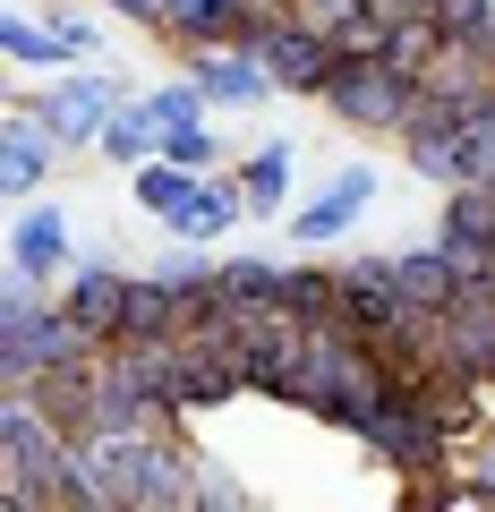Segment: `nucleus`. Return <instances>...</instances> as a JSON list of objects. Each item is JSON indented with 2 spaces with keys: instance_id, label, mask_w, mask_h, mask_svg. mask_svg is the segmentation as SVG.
Listing matches in <instances>:
<instances>
[{
  "instance_id": "obj_21",
  "label": "nucleus",
  "mask_w": 495,
  "mask_h": 512,
  "mask_svg": "<svg viewBox=\"0 0 495 512\" xmlns=\"http://www.w3.org/2000/svg\"><path fill=\"white\" fill-rule=\"evenodd\" d=\"M291 137H265V146H248V154H239V188H248V214H257V222H274V214H291Z\"/></svg>"
},
{
  "instance_id": "obj_30",
  "label": "nucleus",
  "mask_w": 495,
  "mask_h": 512,
  "mask_svg": "<svg viewBox=\"0 0 495 512\" xmlns=\"http://www.w3.org/2000/svg\"><path fill=\"white\" fill-rule=\"evenodd\" d=\"M94 9H111V18L146 26V35H163V26H171V0H94Z\"/></svg>"
},
{
  "instance_id": "obj_34",
  "label": "nucleus",
  "mask_w": 495,
  "mask_h": 512,
  "mask_svg": "<svg viewBox=\"0 0 495 512\" xmlns=\"http://www.w3.org/2000/svg\"><path fill=\"white\" fill-rule=\"evenodd\" d=\"M257 9H291V0H257Z\"/></svg>"
},
{
  "instance_id": "obj_16",
  "label": "nucleus",
  "mask_w": 495,
  "mask_h": 512,
  "mask_svg": "<svg viewBox=\"0 0 495 512\" xmlns=\"http://www.w3.org/2000/svg\"><path fill=\"white\" fill-rule=\"evenodd\" d=\"M60 308H69L94 342H120V333H129V274H120L111 256H86V265L60 282Z\"/></svg>"
},
{
  "instance_id": "obj_8",
  "label": "nucleus",
  "mask_w": 495,
  "mask_h": 512,
  "mask_svg": "<svg viewBox=\"0 0 495 512\" xmlns=\"http://www.w3.org/2000/svg\"><path fill=\"white\" fill-rule=\"evenodd\" d=\"M0 52H9V69H86V60H103V35L86 18H26V9H9L0 18Z\"/></svg>"
},
{
  "instance_id": "obj_33",
  "label": "nucleus",
  "mask_w": 495,
  "mask_h": 512,
  "mask_svg": "<svg viewBox=\"0 0 495 512\" xmlns=\"http://www.w3.org/2000/svg\"><path fill=\"white\" fill-rule=\"evenodd\" d=\"M333 52H385V26H376V18H350L342 35H333Z\"/></svg>"
},
{
  "instance_id": "obj_26",
  "label": "nucleus",
  "mask_w": 495,
  "mask_h": 512,
  "mask_svg": "<svg viewBox=\"0 0 495 512\" xmlns=\"http://www.w3.org/2000/svg\"><path fill=\"white\" fill-rule=\"evenodd\" d=\"M282 308H291L299 325L342 316V265H291V274H282Z\"/></svg>"
},
{
  "instance_id": "obj_5",
  "label": "nucleus",
  "mask_w": 495,
  "mask_h": 512,
  "mask_svg": "<svg viewBox=\"0 0 495 512\" xmlns=\"http://www.w3.org/2000/svg\"><path fill=\"white\" fill-rule=\"evenodd\" d=\"M18 94L35 103V120L52 128L69 154H86L94 137H103V120L129 103V77H111V69L86 60V69H52V86H18Z\"/></svg>"
},
{
  "instance_id": "obj_24",
  "label": "nucleus",
  "mask_w": 495,
  "mask_h": 512,
  "mask_svg": "<svg viewBox=\"0 0 495 512\" xmlns=\"http://www.w3.org/2000/svg\"><path fill=\"white\" fill-rule=\"evenodd\" d=\"M282 274L291 265H274V256H222L214 299H231V308H282Z\"/></svg>"
},
{
  "instance_id": "obj_18",
  "label": "nucleus",
  "mask_w": 495,
  "mask_h": 512,
  "mask_svg": "<svg viewBox=\"0 0 495 512\" xmlns=\"http://www.w3.org/2000/svg\"><path fill=\"white\" fill-rule=\"evenodd\" d=\"M26 393H35L69 436H94V419H103V350H94V359H69V367H43Z\"/></svg>"
},
{
  "instance_id": "obj_9",
  "label": "nucleus",
  "mask_w": 495,
  "mask_h": 512,
  "mask_svg": "<svg viewBox=\"0 0 495 512\" xmlns=\"http://www.w3.org/2000/svg\"><path fill=\"white\" fill-rule=\"evenodd\" d=\"M180 69L197 77L205 94H214V111H265V103L282 94V86H274V69H265L248 43H188Z\"/></svg>"
},
{
  "instance_id": "obj_23",
  "label": "nucleus",
  "mask_w": 495,
  "mask_h": 512,
  "mask_svg": "<svg viewBox=\"0 0 495 512\" xmlns=\"http://www.w3.org/2000/svg\"><path fill=\"white\" fill-rule=\"evenodd\" d=\"M94 154H103V163H120V171H137V163H154V154H163V120H154V103H146V94H129V103H120V111L103 120Z\"/></svg>"
},
{
  "instance_id": "obj_29",
  "label": "nucleus",
  "mask_w": 495,
  "mask_h": 512,
  "mask_svg": "<svg viewBox=\"0 0 495 512\" xmlns=\"http://www.w3.org/2000/svg\"><path fill=\"white\" fill-rule=\"evenodd\" d=\"M197 504H214V512H239L248 495H239V478H222L214 461H197Z\"/></svg>"
},
{
  "instance_id": "obj_1",
  "label": "nucleus",
  "mask_w": 495,
  "mask_h": 512,
  "mask_svg": "<svg viewBox=\"0 0 495 512\" xmlns=\"http://www.w3.org/2000/svg\"><path fill=\"white\" fill-rule=\"evenodd\" d=\"M402 393V376H393V359L367 333H350L342 316H325V325H308V359H299V393L291 410H308V419L342 427V436H367V419Z\"/></svg>"
},
{
  "instance_id": "obj_4",
  "label": "nucleus",
  "mask_w": 495,
  "mask_h": 512,
  "mask_svg": "<svg viewBox=\"0 0 495 512\" xmlns=\"http://www.w3.org/2000/svg\"><path fill=\"white\" fill-rule=\"evenodd\" d=\"M359 444L385 461L402 487H419V478H444V470H453V453H461L453 427L436 419V402H427V393H393V402L367 419V436H359Z\"/></svg>"
},
{
  "instance_id": "obj_22",
  "label": "nucleus",
  "mask_w": 495,
  "mask_h": 512,
  "mask_svg": "<svg viewBox=\"0 0 495 512\" xmlns=\"http://www.w3.org/2000/svg\"><path fill=\"white\" fill-rule=\"evenodd\" d=\"M393 274H402V291H410V308H419V316H444L461 299V282H470L436 239H427V248H402V256H393Z\"/></svg>"
},
{
  "instance_id": "obj_6",
  "label": "nucleus",
  "mask_w": 495,
  "mask_h": 512,
  "mask_svg": "<svg viewBox=\"0 0 495 512\" xmlns=\"http://www.w3.org/2000/svg\"><path fill=\"white\" fill-rule=\"evenodd\" d=\"M248 52H257L265 69H274V86H282V94H308V103L325 94L333 60H342V52H333V35L299 26L291 9H274V18H257V26H248Z\"/></svg>"
},
{
  "instance_id": "obj_11",
  "label": "nucleus",
  "mask_w": 495,
  "mask_h": 512,
  "mask_svg": "<svg viewBox=\"0 0 495 512\" xmlns=\"http://www.w3.org/2000/svg\"><path fill=\"white\" fill-rule=\"evenodd\" d=\"M60 154H69V146L35 120V103H26V94H9V111H0V188H9L18 205H35L43 180L60 171Z\"/></svg>"
},
{
  "instance_id": "obj_32",
  "label": "nucleus",
  "mask_w": 495,
  "mask_h": 512,
  "mask_svg": "<svg viewBox=\"0 0 495 512\" xmlns=\"http://www.w3.org/2000/svg\"><path fill=\"white\" fill-rule=\"evenodd\" d=\"M376 26H410V18H436V0H367Z\"/></svg>"
},
{
  "instance_id": "obj_14",
  "label": "nucleus",
  "mask_w": 495,
  "mask_h": 512,
  "mask_svg": "<svg viewBox=\"0 0 495 512\" xmlns=\"http://www.w3.org/2000/svg\"><path fill=\"white\" fill-rule=\"evenodd\" d=\"M9 265H26L35 282H69L86 256H77V231H69V214L60 205H18V222H9Z\"/></svg>"
},
{
  "instance_id": "obj_15",
  "label": "nucleus",
  "mask_w": 495,
  "mask_h": 512,
  "mask_svg": "<svg viewBox=\"0 0 495 512\" xmlns=\"http://www.w3.org/2000/svg\"><path fill=\"white\" fill-rule=\"evenodd\" d=\"M436 248L453 256L461 274H478L495 256V180H461L444 188V214H436Z\"/></svg>"
},
{
  "instance_id": "obj_27",
  "label": "nucleus",
  "mask_w": 495,
  "mask_h": 512,
  "mask_svg": "<svg viewBox=\"0 0 495 512\" xmlns=\"http://www.w3.org/2000/svg\"><path fill=\"white\" fill-rule=\"evenodd\" d=\"M444 43H495V0H436Z\"/></svg>"
},
{
  "instance_id": "obj_3",
  "label": "nucleus",
  "mask_w": 495,
  "mask_h": 512,
  "mask_svg": "<svg viewBox=\"0 0 495 512\" xmlns=\"http://www.w3.org/2000/svg\"><path fill=\"white\" fill-rule=\"evenodd\" d=\"M94 350H111V342H94V333L60 308V291L43 299V308H9V316H0V393H26L43 367L94 359Z\"/></svg>"
},
{
  "instance_id": "obj_17",
  "label": "nucleus",
  "mask_w": 495,
  "mask_h": 512,
  "mask_svg": "<svg viewBox=\"0 0 495 512\" xmlns=\"http://www.w3.org/2000/svg\"><path fill=\"white\" fill-rule=\"evenodd\" d=\"M239 393H248V376H239L231 350L188 342V333H180V359H171V402H180V419H197V410H222V402H239Z\"/></svg>"
},
{
  "instance_id": "obj_2",
  "label": "nucleus",
  "mask_w": 495,
  "mask_h": 512,
  "mask_svg": "<svg viewBox=\"0 0 495 512\" xmlns=\"http://www.w3.org/2000/svg\"><path fill=\"white\" fill-rule=\"evenodd\" d=\"M316 103H325V120L350 128V137H402V128L419 120L427 86L402 69V60H385V52H342Z\"/></svg>"
},
{
  "instance_id": "obj_28",
  "label": "nucleus",
  "mask_w": 495,
  "mask_h": 512,
  "mask_svg": "<svg viewBox=\"0 0 495 512\" xmlns=\"http://www.w3.org/2000/svg\"><path fill=\"white\" fill-rule=\"evenodd\" d=\"M163 154L171 163H188V171H222V137L205 120H188V128H163Z\"/></svg>"
},
{
  "instance_id": "obj_25",
  "label": "nucleus",
  "mask_w": 495,
  "mask_h": 512,
  "mask_svg": "<svg viewBox=\"0 0 495 512\" xmlns=\"http://www.w3.org/2000/svg\"><path fill=\"white\" fill-rule=\"evenodd\" d=\"M197 180H205V171H188V163H171V154H154V163H137V171H129V197L146 205L154 222H171L188 197H197Z\"/></svg>"
},
{
  "instance_id": "obj_10",
  "label": "nucleus",
  "mask_w": 495,
  "mask_h": 512,
  "mask_svg": "<svg viewBox=\"0 0 495 512\" xmlns=\"http://www.w3.org/2000/svg\"><path fill=\"white\" fill-rule=\"evenodd\" d=\"M402 163L419 171L427 188H461V180H478L470 120H461V111H444V103H419V120L402 128Z\"/></svg>"
},
{
  "instance_id": "obj_12",
  "label": "nucleus",
  "mask_w": 495,
  "mask_h": 512,
  "mask_svg": "<svg viewBox=\"0 0 495 512\" xmlns=\"http://www.w3.org/2000/svg\"><path fill=\"white\" fill-rule=\"evenodd\" d=\"M367 205H376V163H342L308 205H291V239H299V248H333Z\"/></svg>"
},
{
  "instance_id": "obj_13",
  "label": "nucleus",
  "mask_w": 495,
  "mask_h": 512,
  "mask_svg": "<svg viewBox=\"0 0 495 512\" xmlns=\"http://www.w3.org/2000/svg\"><path fill=\"white\" fill-rule=\"evenodd\" d=\"M436 325H444V367L470 384H495V291L487 282H461V299Z\"/></svg>"
},
{
  "instance_id": "obj_7",
  "label": "nucleus",
  "mask_w": 495,
  "mask_h": 512,
  "mask_svg": "<svg viewBox=\"0 0 495 512\" xmlns=\"http://www.w3.org/2000/svg\"><path fill=\"white\" fill-rule=\"evenodd\" d=\"M342 325L367 333V342H393L402 325H419L402 274H393V256H350L342 265Z\"/></svg>"
},
{
  "instance_id": "obj_20",
  "label": "nucleus",
  "mask_w": 495,
  "mask_h": 512,
  "mask_svg": "<svg viewBox=\"0 0 495 512\" xmlns=\"http://www.w3.org/2000/svg\"><path fill=\"white\" fill-rule=\"evenodd\" d=\"M257 18H274V9H257V0H171L163 43L171 52H188V43H248Z\"/></svg>"
},
{
  "instance_id": "obj_19",
  "label": "nucleus",
  "mask_w": 495,
  "mask_h": 512,
  "mask_svg": "<svg viewBox=\"0 0 495 512\" xmlns=\"http://www.w3.org/2000/svg\"><path fill=\"white\" fill-rule=\"evenodd\" d=\"M239 222H257V214H248V188H239V171H205L197 197H188L180 214L163 222V231H171V239H205V248H214V239H231Z\"/></svg>"
},
{
  "instance_id": "obj_31",
  "label": "nucleus",
  "mask_w": 495,
  "mask_h": 512,
  "mask_svg": "<svg viewBox=\"0 0 495 512\" xmlns=\"http://www.w3.org/2000/svg\"><path fill=\"white\" fill-rule=\"evenodd\" d=\"M470 453H478V444H470ZM461 495H470V504H495V436H487V453L461 470Z\"/></svg>"
}]
</instances>
